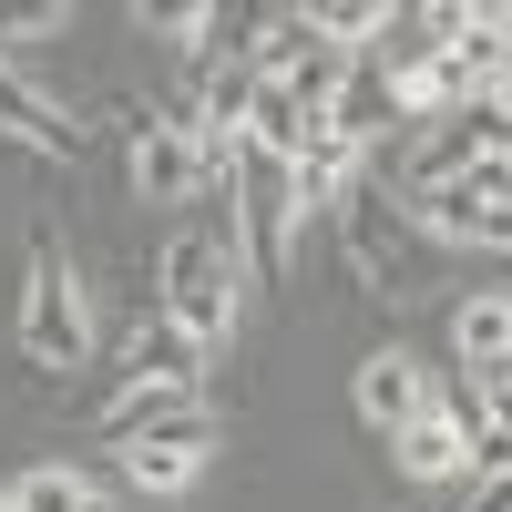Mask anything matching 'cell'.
Segmentation results:
<instances>
[{
  "instance_id": "9c48e42d",
  "label": "cell",
  "mask_w": 512,
  "mask_h": 512,
  "mask_svg": "<svg viewBox=\"0 0 512 512\" xmlns=\"http://www.w3.org/2000/svg\"><path fill=\"white\" fill-rule=\"evenodd\" d=\"M0 134L31 144V154H82V123H72L52 93H41L21 62H0Z\"/></svg>"
},
{
  "instance_id": "8fae6325",
  "label": "cell",
  "mask_w": 512,
  "mask_h": 512,
  "mask_svg": "<svg viewBox=\"0 0 512 512\" xmlns=\"http://www.w3.org/2000/svg\"><path fill=\"white\" fill-rule=\"evenodd\" d=\"M451 349H461V359H472V379H502V369H512V308H502V297H492V287H482V297H472V308H461V318H451Z\"/></svg>"
},
{
  "instance_id": "9a60e30c",
  "label": "cell",
  "mask_w": 512,
  "mask_h": 512,
  "mask_svg": "<svg viewBox=\"0 0 512 512\" xmlns=\"http://www.w3.org/2000/svg\"><path fill=\"white\" fill-rule=\"evenodd\" d=\"M0 512H11V492H0Z\"/></svg>"
},
{
  "instance_id": "3957f363",
  "label": "cell",
  "mask_w": 512,
  "mask_h": 512,
  "mask_svg": "<svg viewBox=\"0 0 512 512\" xmlns=\"http://www.w3.org/2000/svg\"><path fill=\"white\" fill-rule=\"evenodd\" d=\"M93 349V308H82V287L62 256H31V297H21V359L31 369H82Z\"/></svg>"
},
{
  "instance_id": "ba28073f",
  "label": "cell",
  "mask_w": 512,
  "mask_h": 512,
  "mask_svg": "<svg viewBox=\"0 0 512 512\" xmlns=\"http://www.w3.org/2000/svg\"><path fill=\"white\" fill-rule=\"evenodd\" d=\"M359 144L349 134H328V123H308V144H297L287 154V205H297V226H308V216H338V195H349L359 185Z\"/></svg>"
},
{
  "instance_id": "7a4b0ae2",
  "label": "cell",
  "mask_w": 512,
  "mask_h": 512,
  "mask_svg": "<svg viewBox=\"0 0 512 512\" xmlns=\"http://www.w3.org/2000/svg\"><path fill=\"white\" fill-rule=\"evenodd\" d=\"M175 338H195V349H216V338L236 328V256L216 236H175L164 246V308H154Z\"/></svg>"
},
{
  "instance_id": "52a82bcc",
  "label": "cell",
  "mask_w": 512,
  "mask_h": 512,
  "mask_svg": "<svg viewBox=\"0 0 512 512\" xmlns=\"http://www.w3.org/2000/svg\"><path fill=\"white\" fill-rule=\"evenodd\" d=\"M390 451L410 482H461L472 472V400H431L410 431H390Z\"/></svg>"
},
{
  "instance_id": "5bb4252c",
  "label": "cell",
  "mask_w": 512,
  "mask_h": 512,
  "mask_svg": "<svg viewBox=\"0 0 512 512\" xmlns=\"http://www.w3.org/2000/svg\"><path fill=\"white\" fill-rule=\"evenodd\" d=\"M82 502H93V482L62 472V461H52V472H21V482H11V512H82Z\"/></svg>"
},
{
  "instance_id": "4fadbf2b",
  "label": "cell",
  "mask_w": 512,
  "mask_h": 512,
  "mask_svg": "<svg viewBox=\"0 0 512 512\" xmlns=\"http://www.w3.org/2000/svg\"><path fill=\"white\" fill-rule=\"evenodd\" d=\"M195 338H175V328H164V318H144L134 328V379H154V390H195Z\"/></svg>"
},
{
  "instance_id": "277c9868",
  "label": "cell",
  "mask_w": 512,
  "mask_h": 512,
  "mask_svg": "<svg viewBox=\"0 0 512 512\" xmlns=\"http://www.w3.org/2000/svg\"><path fill=\"white\" fill-rule=\"evenodd\" d=\"M338 236H349V277L369 297H410V226H400V205L390 195H338Z\"/></svg>"
},
{
  "instance_id": "30bf717a",
  "label": "cell",
  "mask_w": 512,
  "mask_h": 512,
  "mask_svg": "<svg viewBox=\"0 0 512 512\" xmlns=\"http://www.w3.org/2000/svg\"><path fill=\"white\" fill-rule=\"evenodd\" d=\"M420 410H431L420 359H410V349H369V359H359V420H369V431H410Z\"/></svg>"
},
{
  "instance_id": "5b68a950",
  "label": "cell",
  "mask_w": 512,
  "mask_h": 512,
  "mask_svg": "<svg viewBox=\"0 0 512 512\" xmlns=\"http://www.w3.org/2000/svg\"><path fill=\"white\" fill-rule=\"evenodd\" d=\"M134 185H144V205H185V195H205V185H226L216 164L195 154V134L185 123H134Z\"/></svg>"
},
{
  "instance_id": "7c38bea8",
  "label": "cell",
  "mask_w": 512,
  "mask_h": 512,
  "mask_svg": "<svg viewBox=\"0 0 512 512\" xmlns=\"http://www.w3.org/2000/svg\"><path fill=\"white\" fill-rule=\"evenodd\" d=\"M175 420H195V390H154V379H134L113 410H103V441H144V431H175Z\"/></svg>"
},
{
  "instance_id": "6da1fadb",
  "label": "cell",
  "mask_w": 512,
  "mask_h": 512,
  "mask_svg": "<svg viewBox=\"0 0 512 512\" xmlns=\"http://www.w3.org/2000/svg\"><path fill=\"white\" fill-rule=\"evenodd\" d=\"M502 195H512V164L482 154V164H461V175L410 185V195H400V226H410V236H431V246H512Z\"/></svg>"
},
{
  "instance_id": "8992f818",
  "label": "cell",
  "mask_w": 512,
  "mask_h": 512,
  "mask_svg": "<svg viewBox=\"0 0 512 512\" xmlns=\"http://www.w3.org/2000/svg\"><path fill=\"white\" fill-rule=\"evenodd\" d=\"M205 451H216V431H205V410H195V420H175V431L123 441V482H134V492H154V502H175V492H195Z\"/></svg>"
}]
</instances>
